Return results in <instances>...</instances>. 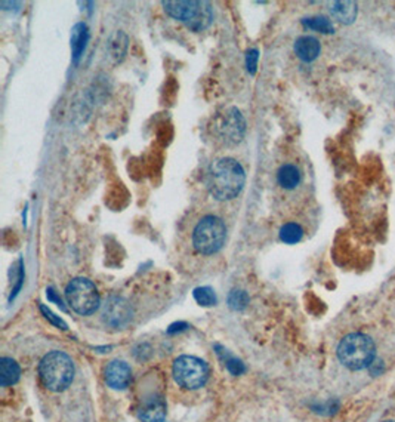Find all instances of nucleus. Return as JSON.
Returning <instances> with one entry per match:
<instances>
[{"label": "nucleus", "mask_w": 395, "mask_h": 422, "mask_svg": "<svg viewBox=\"0 0 395 422\" xmlns=\"http://www.w3.org/2000/svg\"><path fill=\"white\" fill-rule=\"evenodd\" d=\"M246 183L243 166L231 158L213 162L208 171V188L218 200H231L239 196Z\"/></svg>", "instance_id": "obj_1"}, {"label": "nucleus", "mask_w": 395, "mask_h": 422, "mask_svg": "<svg viewBox=\"0 0 395 422\" xmlns=\"http://www.w3.org/2000/svg\"><path fill=\"white\" fill-rule=\"evenodd\" d=\"M39 373L44 387L52 391H64L73 382V360L62 351H51L40 362Z\"/></svg>", "instance_id": "obj_2"}, {"label": "nucleus", "mask_w": 395, "mask_h": 422, "mask_svg": "<svg viewBox=\"0 0 395 422\" xmlns=\"http://www.w3.org/2000/svg\"><path fill=\"white\" fill-rule=\"evenodd\" d=\"M375 344L363 333H349L337 347V357L353 371L366 369L375 360Z\"/></svg>", "instance_id": "obj_3"}, {"label": "nucleus", "mask_w": 395, "mask_h": 422, "mask_svg": "<svg viewBox=\"0 0 395 422\" xmlns=\"http://www.w3.org/2000/svg\"><path fill=\"white\" fill-rule=\"evenodd\" d=\"M163 8L172 18L183 21L188 28L194 31L208 28L213 21L212 6L209 2H199V0H190V2L188 0H179V2H175V0H167V2H163Z\"/></svg>", "instance_id": "obj_4"}, {"label": "nucleus", "mask_w": 395, "mask_h": 422, "mask_svg": "<svg viewBox=\"0 0 395 422\" xmlns=\"http://www.w3.org/2000/svg\"><path fill=\"white\" fill-rule=\"evenodd\" d=\"M227 239V227L218 217H205L193 231V244L201 255H213L222 249Z\"/></svg>", "instance_id": "obj_5"}, {"label": "nucleus", "mask_w": 395, "mask_h": 422, "mask_svg": "<svg viewBox=\"0 0 395 422\" xmlns=\"http://www.w3.org/2000/svg\"><path fill=\"white\" fill-rule=\"evenodd\" d=\"M65 296L70 307L81 316H89L95 313L101 304L98 289L92 282L85 279V277L73 279L65 289Z\"/></svg>", "instance_id": "obj_6"}, {"label": "nucleus", "mask_w": 395, "mask_h": 422, "mask_svg": "<svg viewBox=\"0 0 395 422\" xmlns=\"http://www.w3.org/2000/svg\"><path fill=\"white\" fill-rule=\"evenodd\" d=\"M174 376L180 387L197 390L206 384L209 368L205 362L194 355H180L174 363Z\"/></svg>", "instance_id": "obj_7"}, {"label": "nucleus", "mask_w": 395, "mask_h": 422, "mask_svg": "<svg viewBox=\"0 0 395 422\" xmlns=\"http://www.w3.org/2000/svg\"><path fill=\"white\" fill-rule=\"evenodd\" d=\"M212 130L215 133L217 140L227 144V146H234L240 142L244 137L246 121L242 113L235 107H230L215 119L212 125Z\"/></svg>", "instance_id": "obj_8"}, {"label": "nucleus", "mask_w": 395, "mask_h": 422, "mask_svg": "<svg viewBox=\"0 0 395 422\" xmlns=\"http://www.w3.org/2000/svg\"><path fill=\"white\" fill-rule=\"evenodd\" d=\"M132 307L121 296L108 298L103 307V319L111 328H123L132 319Z\"/></svg>", "instance_id": "obj_9"}, {"label": "nucleus", "mask_w": 395, "mask_h": 422, "mask_svg": "<svg viewBox=\"0 0 395 422\" xmlns=\"http://www.w3.org/2000/svg\"><path fill=\"white\" fill-rule=\"evenodd\" d=\"M132 380L129 364L121 360H112L106 368V382L112 390H125Z\"/></svg>", "instance_id": "obj_10"}, {"label": "nucleus", "mask_w": 395, "mask_h": 422, "mask_svg": "<svg viewBox=\"0 0 395 422\" xmlns=\"http://www.w3.org/2000/svg\"><path fill=\"white\" fill-rule=\"evenodd\" d=\"M142 422H163L166 418V402L160 396L146 398L140 409Z\"/></svg>", "instance_id": "obj_11"}, {"label": "nucleus", "mask_w": 395, "mask_h": 422, "mask_svg": "<svg viewBox=\"0 0 395 422\" xmlns=\"http://www.w3.org/2000/svg\"><path fill=\"white\" fill-rule=\"evenodd\" d=\"M321 44L312 36H301L295 42V53L303 62H311L320 55Z\"/></svg>", "instance_id": "obj_12"}, {"label": "nucleus", "mask_w": 395, "mask_h": 422, "mask_svg": "<svg viewBox=\"0 0 395 422\" xmlns=\"http://www.w3.org/2000/svg\"><path fill=\"white\" fill-rule=\"evenodd\" d=\"M302 175L296 164L293 163H285L280 166L277 171V184L283 188V190H295V188L301 184Z\"/></svg>", "instance_id": "obj_13"}, {"label": "nucleus", "mask_w": 395, "mask_h": 422, "mask_svg": "<svg viewBox=\"0 0 395 422\" xmlns=\"http://www.w3.org/2000/svg\"><path fill=\"white\" fill-rule=\"evenodd\" d=\"M87 39H89V33H87L86 24L85 22H77V24L72 28V37H70L73 61L76 64L78 62V60H81V57L85 52Z\"/></svg>", "instance_id": "obj_14"}, {"label": "nucleus", "mask_w": 395, "mask_h": 422, "mask_svg": "<svg viewBox=\"0 0 395 422\" xmlns=\"http://www.w3.org/2000/svg\"><path fill=\"white\" fill-rule=\"evenodd\" d=\"M330 14L342 24H353L358 14V8L355 2H332Z\"/></svg>", "instance_id": "obj_15"}, {"label": "nucleus", "mask_w": 395, "mask_h": 422, "mask_svg": "<svg viewBox=\"0 0 395 422\" xmlns=\"http://www.w3.org/2000/svg\"><path fill=\"white\" fill-rule=\"evenodd\" d=\"M19 375L21 371L18 363L9 357H3L0 362V385L8 387L15 384L19 380Z\"/></svg>", "instance_id": "obj_16"}, {"label": "nucleus", "mask_w": 395, "mask_h": 422, "mask_svg": "<svg viewBox=\"0 0 395 422\" xmlns=\"http://www.w3.org/2000/svg\"><path fill=\"white\" fill-rule=\"evenodd\" d=\"M126 49H128V36L123 31H116L108 40L110 57L117 62L125 57Z\"/></svg>", "instance_id": "obj_17"}, {"label": "nucleus", "mask_w": 395, "mask_h": 422, "mask_svg": "<svg viewBox=\"0 0 395 422\" xmlns=\"http://www.w3.org/2000/svg\"><path fill=\"white\" fill-rule=\"evenodd\" d=\"M302 26L307 27L310 30L324 33V35H330L335 31V27L332 24V21L326 17H310L302 19Z\"/></svg>", "instance_id": "obj_18"}, {"label": "nucleus", "mask_w": 395, "mask_h": 422, "mask_svg": "<svg viewBox=\"0 0 395 422\" xmlns=\"http://www.w3.org/2000/svg\"><path fill=\"white\" fill-rule=\"evenodd\" d=\"M303 230L296 222H287L280 228V239L287 244H296L302 240Z\"/></svg>", "instance_id": "obj_19"}, {"label": "nucleus", "mask_w": 395, "mask_h": 422, "mask_svg": "<svg viewBox=\"0 0 395 422\" xmlns=\"http://www.w3.org/2000/svg\"><path fill=\"white\" fill-rule=\"evenodd\" d=\"M215 348L218 350L217 353H218L219 357L222 359L225 368H227L233 375H242V373L246 372V368H244V364H243L242 360L235 359L234 355H231L227 350H224L221 346H217Z\"/></svg>", "instance_id": "obj_20"}, {"label": "nucleus", "mask_w": 395, "mask_h": 422, "mask_svg": "<svg viewBox=\"0 0 395 422\" xmlns=\"http://www.w3.org/2000/svg\"><path fill=\"white\" fill-rule=\"evenodd\" d=\"M193 295H194V299L197 301V304H200L203 307H210V305L217 304V294L209 286L196 287Z\"/></svg>", "instance_id": "obj_21"}, {"label": "nucleus", "mask_w": 395, "mask_h": 422, "mask_svg": "<svg viewBox=\"0 0 395 422\" xmlns=\"http://www.w3.org/2000/svg\"><path fill=\"white\" fill-rule=\"evenodd\" d=\"M249 304V295L244 291H233L228 295V305L234 311H242Z\"/></svg>", "instance_id": "obj_22"}, {"label": "nucleus", "mask_w": 395, "mask_h": 422, "mask_svg": "<svg viewBox=\"0 0 395 422\" xmlns=\"http://www.w3.org/2000/svg\"><path fill=\"white\" fill-rule=\"evenodd\" d=\"M258 60H259V52L258 49H249L246 53V65L247 70H249L251 74L256 73V67H258Z\"/></svg>", "instance_id": "obj_23"}, {"label": "nucleus", "mask_w": 395, "mask_h": 422, "mask_svg": "<svg viewBox=\"0 0 395 422\" xmlns=\"http://www.w3.org/2000/svg\"><path fill=\"white\" fill-rule=\"evenodd\" d=\"M40 310H42V313L44 314V317H47L48 320H51L55 326H58L61 329H67V325L64 323V321L60 317H56L51 310H48L44 305H40Z\"/></svg>", "instance_id": "obj_24"}, {"label": "nucleus", "mask_w": 395, "mask_h": 422, "mask_svg": "<svg viewBox=\"0 0 395 422\" xmlns=\"http://www.w3.org/2000/svg\"><path fill=\"white\" fill-rule=\"evenodd\" d=\"M47 295H48V298L51 299V301H53L56 305L61 307L64 311L67 310V308H65V305H64V304H62V301H61V298L55 294V291H53L52 287H49V289H48V291H47Z\"/></svg>", "instance_id": "obj_25"}, {"label": "nucleus", "mask_w": 395, "mask_h": 422, "mask_svg": "<svg viewBox=\"0 0 395 422\" xmlns=\"http://www.w3.org/2000/svg\"><path fill=\"white\" fill-rule=\"evenodd\" d=\"M187 328H188L187 323H175V325H172L171 328L167 329V332H169V333H174V332H176V330H184V329H187Z\"/></svg>", "instance_id": "obj_26"}, {"label": "nucleus", "mask_w": 395, "mask_h": 422, "mask_svg": "<svg viewBox=\"0 0 395 422\" xmlns=\"http://www.w3.org/2000/svg\"><path fill=\"white\" fill-rule=\"evenodd\" d=\"M385 422H395V421H385Z\"/></svg>", "instance_id": "obj_27"}]
</instances>
